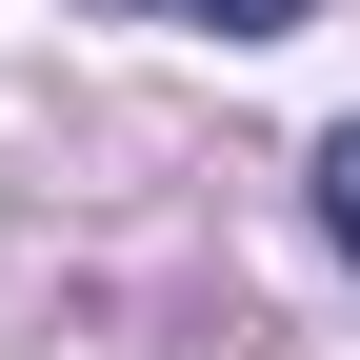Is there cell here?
<instances>
[{"label":"cell","instance_id":"7a4b0ae2","mask_svg":"<svg viewBox=\"0 0 360 360\" xmlns=\"http://www.w3.org/2000/svg\"><path fill=\"white\" fill-rule=\"evenodd\" d=\"M200 20H220V40H281V20H300V0H200Z\"/></svg>","mask_w":360,"mask_h":360},{"label":"cell","instance_id":"6da1fadb","mask_svg":"<svg viewBox=\"0 0 360 360\" xmlns=\"http://www.w3.org/2000/svg\"><path fill=\"white\" fill-rule=\"evenodd\" d=\"M321 220H340V240H360V120H340V141H321Z\"/></svg>","mask_w":360,"mask_h":360}]
</instances>
